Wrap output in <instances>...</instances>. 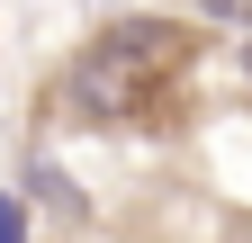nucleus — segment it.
I'll use <instances>...</instances> for the list:
<instances>
[{"label": "nucleus", "instance_id": "nucleus-1", "mask_svg": "<svg viewBox=\"0 0 252 243\" xmlns=\"http://www.w3.org/2000/svg\"><path fill=\"white\" fill-rule=\"evenodd\" d=\"M189 63V27L171 18H126V27H99L54 81V117L72 126H126V117H153L162 90L180 81Z\"/></svg>", "mask_w": 252, "mask_h": 243}, {"label": "nucleus", "instance_id": "nucleus-2", "mask_svg": "<svg viewBox=\"0 0 252 243\" xmlns=\"http://www.w3.org/2000/svg\"><path fill=\"white\" fill-rule=\"evenodd\" d=\"M27 180H36V198L54 207V216H81V189H63V171H54V162H36Z\"/></svg>", "mask_w": 252, "mask_h": 243}, {"label": "nucleus", "instance_id": "nucleus-3", "mask_svg": "<svg viewBox=\"0 0 252 243\" xmlns=\"http://www.w3.org/2000/svg\"><path fill=\"white\" fill-rule=\"evenodd\" d=\"M0 243H27L18 234V198H0Z\"/></svg>", "mask_w": 252, "mask_h": 243}, {"label": "nucleus", "instance_id": "nucleus-4", "mask_svg": "<svg viewBox=\"0 0 252 243\" xmlns=\"http://www.w3.org/2000/svg\"><path fill=\"white\" fill-rule=\"evenodd\" d=\"M234 54H243V81H252V36H243V45H234Z\"/></svg>", "mask_w": 252, "mask_h": 243}]
</instances>
